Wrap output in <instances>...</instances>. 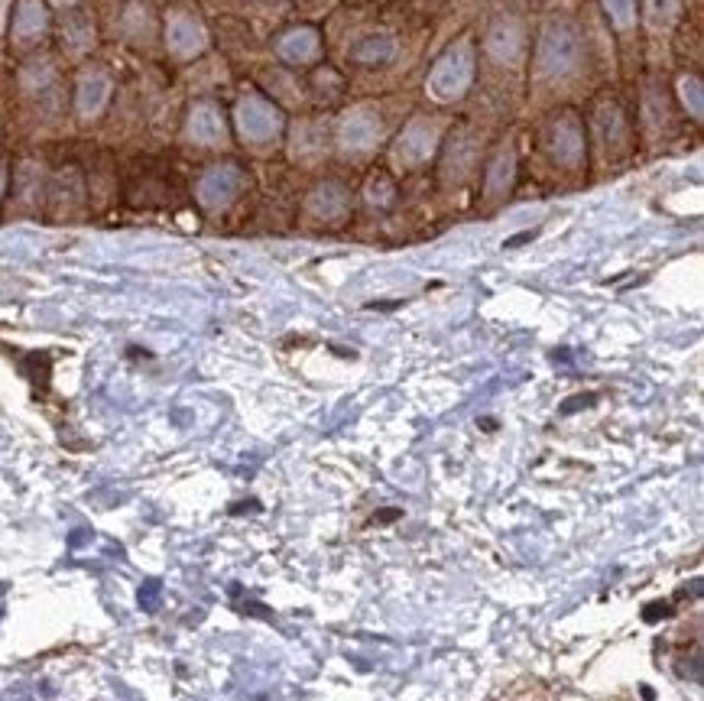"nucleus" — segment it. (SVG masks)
Masks as SVG:
<instances>
[{"instance_id":"f257e3e1","label":"nucleus","mask_w":704,"mask_h":701,"mask_svg":"<svg viewBox=\"0 0 704 701\" xmlns=\"http://www.w3.org/2000/svg\"><path fill=\"white\" fill-rule=\"evenodd\" d=\"M672 617V604H662V601H652L643 607V620L646 624H656V620H666Z\"/></svg>"},{"instance_id":"f03ea898","label":"nucleus","mask_w":704,"mask_h":701,"mask_svg":"<svg viewBox=\"0 0 704 701\" xmlns=\"http://www.w3.org/2000/svg\"><path fill=\"white\" fill-rule=\"evenodd\" d=\"M399 517H403V513H399L396 507H390V510H380V513H374V520H370V523H374V526H386V523H393V520H399Z\"/></svg>"},{"instance_id":"7ed1b4c3","label":"nucleus","mask_w":704,"mask_h":701,"mask_svg":"<svg viewBox=\"0 0 704 701\" xmlns=\"http://www.w3.org/2000/svg\"><path fill=\"white\" fill-rule=\"evenodd\" d=\"M591 403H594V396H574V400H568L565 406H561V413L568 416V413H574V409H581V406H591Z\"/></svg>"}]
</instances>
